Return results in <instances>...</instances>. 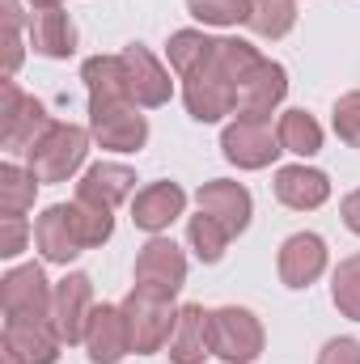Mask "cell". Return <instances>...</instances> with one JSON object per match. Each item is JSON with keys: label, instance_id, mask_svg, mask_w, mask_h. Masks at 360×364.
Here are the masks:
<instances>
[{"label": "cell", "instance_id": "cell-12", "mask_svg": "<svg viewBox=\"0 0 360 364\" xmlns=\"http://www.w3.org/2000/svg\"><path fill=\"white\" fill-rule=\"evenodd\" d=\"M34 246L43 250L47 263H64V267L85 250L81 229H77V216H73V203H51L34 220Z\"/></svg>", "mask_w": 360, "mask_h": 364}, {"label": "cell", "instance_id": "cell-26", "mask_svg": "<svg viewBox=\"0 0 360 364\" xmlns=\"http://www.w3.org/2000/svg\"><path fill=\"white\" fill-rule=\"evenodd\" d=\"M38 186H43V182L34 178L30 170L4 161V166H0V212H4V216H26V212L34 208V191H38Z\"/></svg>", "mask_w": 360, "mask_h": 364}, {"label": "cell", "instance_id": "cell-23", "mask_svg": "<svg viewBox=\"0 0 360 364\" xmlns=\"http://www.w3.org/2000/svg\"><path fill=\"white\" fill-rule=\"evenodd\" d=\"M81 81L90 90V110L102 106H123L127 97V77H123V60L119 55H93L81 64Z\"/></svg>", "mask_w": 360, "mask_h": 364}, {"label": "cell", "instance_id": "cell-21", "mask_svg": "<svg viewBox=\"0 0 360 364\" xmlns=\"http://www.w3.org/2000/svg\"><path fill=\"white\" fill-rule=\"evenodd\" d=\"M26 30H30V47L47 60H68L77 51V26L64 9H34Z\"/></svg>", "mask_w": 360, "mask_h": 364}, {"label": "cell", "instance_id": "cell-7", "mask_svg": "<svg viewBox=\"0 0 360 364\" xmlns=\"http://www.w3.org/2000/svg\"><path fill=\"white\" fill-rule=\"evenodd\" d=\"M93 279L85 272H73L55 284V296H51V326L60 335V343H85V326L93 318Z\"/></svg>", "mask_w": 360, "mask_h": 364}, {"label": "cell", "instance_id": "cell-8", "mask_svg": "<svg viewBox=\"0 0 360 364\" xmlns=\"http://www.w3.org/2000/svg\"><path fill=\"white\" fill-rule=\"evenodd\" d=\"M123 77H127V97L140 106V110H157L174 97V81L170 73L157 64V55L144 47V43H127L123 47Z\"/></svg>", "mask_w": 360, "mask_h": 364}, {"label": "cell", "instance_id": "cell-31", "mask_svg": "<svg viewBox=\"0 0 360 364\" xmlns=\"http://www.w3.org/2000/svg\"><path fill=\"white\" fill-rule=\"evenodd\" d=\"M73 216H77V229H81L85 250L110 242V233H115V216H110V208H97V203H90V199H73Z\"/></svg>", "mask_w": 360, "mask_h": 364}, {"label": "cell", "instance_id": "cell-3", "mask_svg": "<svg viewBox=\"0 0 360 364\" xmlns=\"http://www.w3.org/2000/svg\"><path fill=\"white\" fill-rule=\"evenodd\" d=\"M123 314H127V331H132V352H136V356L162 352V348L170 343V335H174V322H179L174 301L153 296V292H144V288H132V292H127Z\"/></svg>", "mask_w": 360, "mask_h": 364}, {"label": "cell", "instance_id": "cell-13", "mask_svg": "<svg viewBox=\"0 0 360 364\" xmlns=\"http://www.w3.org/2000/svg\"><path fill=\"white\" fill-rule=\"evenodd\" d=\"M195 203H199V212L216 216V220L229 229V237L246 233V225H250V216H255V199H250V191H246L242 182H229V178L203 182V186L195 191Z\"/></svg>", "mask_w": 360, "mask_h": 364}, {"label": "cell", "instance_id": "cell-10", "mask_svg": "<svg viewBox=\"0 0 360 364\" xmlns=\"http://www.w3.org/2000/svg\"><path fill=\"white\" fill-rule=\"evenodd\" d=\"M221 153H225V161L238 166V170H263V166H271V161L284 153V144H280V136L271 132L268 123L233 119V123L225 127V136H221Z\"/></svg>", "mask_w": 360, "mask_h": 364}, {"label": "cell", "instance_id": "cell-36", "mask_svg": "<svg viewBox=\"0 0 360 364\" xmlns=\"http://www.w3.org/2000/svg\"><path fill=\"white\" fill-rule=\"evenodd\" d=\"M318 364H360V343L339 335V339H327L322 352H318Z\"/></svg>", "mask_w": 360, "mask_h": 364}, {"label": "cell", "instance_id": "cell-22", "mask_svg": "<svg viewBox=\"0 0 360 364\" xmlns=\"http://www.w3.org/2000/svg\"><path fill=\"white\" fill-rule=\"evenodd\" d=\"M136 191V174L127 166H115V161H97L85 170V178L77 182V199H90L97 208H119L127 195Z\"/></svg>", "mask_w": 360, "mask_h": 364}, {"label": "cell", "instance_id": "cell-11", "mask_svg": "<svg viewBox=\"0 0 360 364\" xmlns=\"http://www.w3.org/2000/svg\"><path fill=\"white\" fill-rule=\"evenodd\" d=\"M90 136L110 153H136L149 140V119L140 114L136 102L102 106V110H90Z\"/></svg>", "mask_w": 360, "mask_h": 364}, {"label": "cell", "instance_id": "cell-18", "mask_svg": "<svg viewBox=\"0 0 360 364\" xmlns=\"http://www.w3.org/2000/svg\"><path fill=\"white\" fill-rule=\"evenodd\" d=\"M9 352H17L26 364H55L60 360V335L47 318H4V339Z\"/></svg>", "mask_w": 360, "mask_h": 364}, {"label": "cell", "instance_id": "cell-19", "mask_svg": "<svg viewBox=\"0 0 360 364\" xmlns=\"http://www.w3.org/2000/svg\"><path fill=\"white\" fill-rule=\"evenodd\" d=\"M170 360L174 364H203L212 356V309L203 305H182L174 335H170Z\"/></svg>", "mask_w": 360, "mask_h": 364}, {"label": "cell", "instance_id": "cell-28", "mask_svg": "<svg viewBox=\"0 0 360 364\" xmlns=\"http://www.w3.org/2000/svg\"><path fill=\"white\" fill-rule=\"evenodd\" d=\"M246 26L259 34V38H284L292 26H297V4L292 0H250V13H246Z\"/></svg>", "mask_w": 360, "mask_h": 364}, {"label": "cell", "instance_id": "cell-1", "mask_svg": "<svg viewBox=\"0 0 360 364\" xmlns=\"http://www.w3.org/2000/svg\"><path fill=\"white\" fill-rule=\"evenodd\" d=\"M90 153V132L77 123H51L47 136L26 153V170L38 182H68Z\"/></svg>", "mask_w": 360, "mask_h": 364}, {"label": "cell", "instance_id": "cell-9", "mask_svg": "<svg viewBox=\"0 0 360 364\" xmlns=\"http://www.w3.org/2000/svg\"><path fill=\"white\" fill-rule=\"evenodd\" d=\"M51 279L43 275L38 263H26V267H13V272L0 279V309L4 318H47L51 322Z\"/></svg>", "mask_w": 360, "mask_h": 364}, {"label": "cell", "instance_id": "cell-29", "mask_svg": "<svg viewBox=\"0 0 360 364\" xmlns=\"http://www.w3.org/2000/svg\"><path fill=\"white\" fill-rule=\"evenodd\" d=\"M212 64L233 81V85H242L259 64H263V55H259V47H250L246 38H221L216 43V55H212Z\"/></svg>", "mask_w": 360, "mask_h": 364}, {"label": "cell", "instance_id": "cell-15", "mask_svg": "<svg viewBox=\"0 0 360 364\" xmlns=\"http://www.w3.org/2000/svg\"><path fill=\"white\" fill-rule=\"evenodd\" d=\"M85 352L93 364H119L132 352V331L123 305H97L85 326Z\"/></svg>", "mask_w": 360, "mask_h": 364}, {"label": "cell", "instance_id": "cell-5", "mask_svg": "<svg viewBox=\"0 0 360 364\" xmlns=\"http://www.w3.org/2000/svg\"><path fill=\"white\" fill-rule=\"evenodd\" d=\"M182 102L195 123H221L225 114L238 110V85L208 60L199 73L182 77Z\"/></svg>", "mask_w": 360, "mask_h": 364}, {"label": "cell", "instance_id": "cell-39", "mask_svg": "<svg viewBox=\"0 0 360 364\" xmlns=\"http://www.w3.org/2000/svg\"><path fill=\"white\" fill-rule=\"evenodd\" d=\"M30 4H34V9H60L64 0H30Z\"/></svg>", "mask_w": 360, "mask_h": 364}, {"label": "cell", "instance_id": "cell-6", "mask_svg": "<svg viewBox=\"0 0 360 364\" xmlns=\"http://www.w3.org/2000/svg\"><path fill=\"white\" fill-rule=\"evenodd\" d=\"M182 284H186V255L170 237H149L136 255V288L174 301Z\"/></svg>", "mask_w": 360, "mask_h": 364}, {"label": "cell", "instance_id": "cell-16", "mask_svg": "<svg viewBox=\"0 0 360 364\" xmlns=\"http://www.w3.org/2000/svg\"><path fill=\"white\" fill-rule=\"evenodd\" d=\"M182 212H186V191L170 178L149 182V186L136 191V199H132V220H136V229H144V233H153V237H157L162 229H170Z\"/></svg>", "mask_w": 360, "mask_h": 364}, {"label": "cell", "instance_id": "cell-30", "mask_svg": "<svg viewBox=\"0 0 360 364\" xmlns=\"http://www.w3.org/2000/svg\"><path fill=\"white\" fill-rule=\"evenodd\" d=\"M331 301H335V309L344 318L360 322V255L344 259L335 267V275H331Z\"/></svg>", "mask_w": 360, "mask_h": 364}, {"label": "cell", "instance_id": "cell-33", "mask_svg": "<svg viewBox=\"0 0 360 364\" xmlns=\"http://www.w3.org/2000/svg\"><path fill=\"white\" fill-rule=\"evenodd\" d=\"M0 21H4V77H13L21 68V4L17 0H0Z\"/></svg>", "mask_w": 360, "mask_h": 364}, {"label": "cell", "instance_id": "cell-20", "mask_svg": "<svg viewBox=\"0 0 360 364\" xmlns=\"http://www.w3.org/2000/svg\"><path fill=\"white\" fill-rule=\"evenodd\" d=\"M275 199L292 212H314L331 199V178L309 166H284L275 174Z\"/></svg>", "mask_w": 360, "mask_h": 364}, {"label": "cell", "instance_id": "cell-4", "mask_svg": "<svg viewBox=\"0 0 360 364\" xmlns=\"http://www.w3.org/2000/svg\"><path fill=\"white\" fill-rule=\"evenodd\" d=\"M212 356L225 364H255L263 356V322L242 305L212 309Z\"/></svg>", "mask_w": 360, "mask_h": 364}, {"label": "cell", "instance_id": "cell-25", "mask_svg": "<svg viewBox=\"0 0 360 364\" xmlns=\"http://www.w3.org/2000/svg\"><path fill=\"white\" fill-rule=\"evenodd\" d=\"M275 136H280L284 153H297V157H314L322 149V127L309 110H284Z\"/></svg>", "mask_w": 360, "mask_h": 364}, {"label": "cell", "instance_id": "cell-38", "mask_svg": "<svg viewBox=\"0 0 360 364\" xmlns=\"http://www.w3.org/2000/svg\"><path fill=\"white\" fill-rule=\"evenodd\" d=\"M0 348H4V343H0ZM0 364H26V360H21L17 352H9V348H4V352H0Z\"/></svg>", "mask_w": 360, "mask_h": 364}, {"label": "cell", "instance_id": "cell-34", "mask_svg": "<svg viewBox=\"0 0 360 364\" xmlns=\"http://www.w3.org/2000/svg\"><path fill=\"white\" fill-rule=\"evenodd\" d=\"M331 123H335V136L348 144V149H360V90L344 93L331 110Z\"/></svg>", "mask_w": 360, "mask_h": 364}, {"label": "cell", "instance_id": "cell-14", "mask_svg": "<svg viewBox=\"0 0 360 364\" xmlns=\"http://www.w3.org/2000/svg\"><path fill=\"white\" fill-rule=\"evenodd\" d=\"M284 93H288V73L280 68V64H271L263 60L242 85H238V119H255V123H268L271 110L284 102Z\"/></svg>", "mask_w": 360, "mask_h": 364}, {"label": "cell", "instance_id": "cell-2", "mask_svg": "<svg viewBox=\"0 0 360 364\" xmlns=\"http://www.w3.org/2000/svg\"><path fill=\"white\" fill-rule=\"evenodd\" d=\"M47 127H51L47 106L17 90L13 77H4L0 81V144L9 153H30L47 136Z\"/></svg>", "mask_w": 360, "mask_h": 364}, {"label": "cell", "instance_id": "cell-35", "mask_svg": "<svg viewBox=\"0 0 360 364\" xmlns=\"http://www.w3.org/2000/svg\"><path fill=\"white\" fill-rule=\"evenodd\" d=\"M26 237H30L26 216H4L0 220V259H17L26 250Z\"/></svg>", "mask_w": 360, "mask_h": 364}, {"label": "cell", "instance_id": "cell-27", "mask_svg": "<svg viewBox=\"0 0 360 364\" xmlns=\"http://www.w3.org/2000/svg\"><path fill=\"white\" fill-rule=\"evenodd\" d=\"M186 242H191V250H195L199 263H221V259H225V246H229V229H225L216 216L195 212V216L186 220Z\"/></svg>", "mask_w": 360, "mask_h": 364}, {"label": "cell", "instance_id": "cell-37", "mask_svg": "<svg viewBox=\"0 0 360 364\" xmlns=\"http://www.w3.org/2000/svg\"><path fill=\"white\" fill-rule=\"evenodd\" d=\"M339 216H344V225H348V229L360 237V191L344 195V203H339Z\"/></svg>", "mask_w": 360, "mask_h": 364}, {"label": "cell", "instance_id": "cell-17", "mask_svg": "<svg viewBox=\"0 0 360 364\" xmlns=\"http://www.w3.org/2000/svg\"><path fill=\"white\" fill-rule=\"evenodd\" d=\"M280 279L284 288H309L318 275L327 272V242L318 233H292L284 246H280Z\"/></svg>", "mask_w": 360, "mask_h": 364}, {"label": "cell", "instance_id": "cell-32", "mask_svg": "<svg viewBox=\"0 0 360 364\" xmlns=\"http://www.w3.org/2000/svg\"><path fill=\"white\" fill-rule=\"evenodd\" d=\"M186 13L203 26H238L250 13V0H186Z\"/></svg>", "mask_w": 360, "mask_h": 364}, {"label": "cell", "instance_id": "cell-24", "mask_svg": "<svg viewBox=\"0 0 360 364\" xmlns=\"http://www.w3.org/2000/svg\"><path fill=\"white\" fill-rule=\"evenodd\" d=\"M216 43H221V38H208L203 30H179V34H170V43H166L170 68H174L179 77L199 73V68L216 55Z\"/></svg>", "mask_w": 360, "mask_h": 364}]
</instances>
